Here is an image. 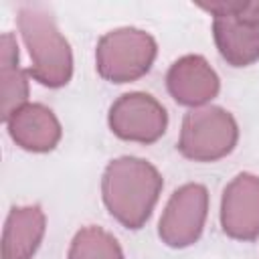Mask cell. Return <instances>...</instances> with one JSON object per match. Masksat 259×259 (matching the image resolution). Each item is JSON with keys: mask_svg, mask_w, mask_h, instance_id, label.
<instances>
[{"mask_svg": "<svg viewBox=\"0 0 259 259\" xmlns=\"http://www.w3.org/2000/svg\"><path fill=\"white\" fill-rule=\"evenodd\" d=\"M42 235L45 212L40 206H14L2 229V259H32Z\"/></svg>", "mask_w": 259, "mask_h": 259, "instance_id": "10", "label": "cell"}, {"mask_svg": "<svg viewBox=\"0 0 259 259\" xmlns=\"http://www.w3.org/2000/svg\"><path fill=\"white\" fill-rule=\"evenodd\" d=\"M156 57L154 38L136 28L105 34L97 45V71L111 83H127L150 71Z\"/></svg>", "mask_w": 259, "mask_h": 259, "instance_id": "3", "label": "cell"}, {"mask_svg": "<svg viewBox=\"0 0 259 259\" xmlns=\"http://www.w3.org/2000/svg\"><path fill=\"white\" fill-rule=\"evenodd\" d=\"M214 40L233 67H245L259 59V26L247 24L233 14L214 16Z\"/></svg>", "mask_w": 259, "mask_h": 259, "instance_id": "11", "label": "cell"}, {"mask_svg": "<svg viewBox=\"0 0 259 259\" xmlns=\"http://www.w3.org/2000/svg\"><path fill=\"white\" fill-rule=\"evenodd\" d=\"M69 259H123V253L113 235L99 227H85L75 235Z\"/></svg>", "mask_w": 259, "mask_h": 259, "instance_id": "13", "label": "cell"}, {"mask_svg": "<svg viewBox=\"0 0 259 259\" xmlns=\"http://www.w3.org/2000/svg\"><path fill=\"white\" fill-rule=\"evenodd\" d=\"M208 208V194L202 184H184L178 188L160 219V237L170 247L192 245L204 227Z\"/></svg>", "mask_w": 259, "mask_h": 259, "instance_id": "5", "label": "cell"}, {"mask_svg": "<svg viewBox=\"0 0 259 259\" xmlns=\"http://www.w3.org/2000/svg\"><path fill=\"white\" fill-rule=\"evenodd\" d=\"M4 123L12 142L28 152H49L61 140V123L42 103L22 105Z\"/></svg>", "mask_w": 259, "mask_h": 259, "instance_id": "8", "label": "cell"}, {"mask_svg": "<svg viewBox=\"0 0 259 259\" xmlns=\"http://www.w3.org/2000/svg\"><path fill=\"white\" fill-rule=\"evenodd\" d=\"M168 91L170 95L190 107H198L210 101L219 93V77L210 69V65L198 57L188 55L178 59L168 71Z\"/></svg>", "mask_w": 259, "mask_h": 259, "instance_id": "9", "label": "cell"}, {"mask_svg": "<svg viewBox=\"0 0 259 259\" xmlns=\"http://www.w3.org/2000/svg\"><path fill=\"white\" fill-rule=\"evenodd\" d=\"M18 28L30 55L28 73L32 79L45 87L67 85L73 73V57L51 12L38 4H26L18 10Z\"/></svg>", "mask_w": 259, "mask_h": 259, "instance_id": "2", "label": "cell"}, {"mask_svg": "<svg viewBox=\"0 0 259 259\" xmlns=\"http://www.w3.org/2000/svg\"><path fill=\"white\" fill-rule=\"evenodd\" d=\"M0 81H2V121H6L16 109L26 105L28 79L18 67V45L12 32H4L0 38Z\"/></svg>", "mask_w": 259, "mask_h": 259, "instance_id": "12", "label": "cell"}, {"mask_svg": "<svg viewBox=\"0 0 259 259\" xmlns=\"http://www.w3.org/2000/svg\"><path fill=\"white\" fill-rule=\"evenodd\" d=\"M214 14H233L239 20L259 26V2H243V4H210L204 6Z\"/></svg>", "mask_w": 259, "mask_h": 259, "instance_id": "14", "label": "cell"}, {"mask_svg": "<svg viewBox=\"0 0 259 259\" xmlns=\"http://www.w3.org/2000/svg\"><path fill=\"white\" fill-rule=\"evenodd\" d=\"M166 125V109L148 93H125L109 109V127L121 140L152 144Z\"/></svg>", "mask_w": 259, "mask_h": 259, "instance_id": "6", "label": "cell"}, {"mask_svg": "<svg viewBox=\"0 0 259 259\" xmlns=\"http://www.w3.org/2000/svg\"><path fill=\"white\" fill-rule=\"evenodd\" d=\"M160 172L142 158L113 160L103 174V202L111 217L127 229H140L152 214L162 190Z\"/></svg>", "mask_w": 259, "mask_h": 259, "instance_id": "1", "label": "cell"}, {"mask_svg": "<svg viewBox=\"0 0 259 259\" xmlns=\"http://www.w3.org/2000/svg\"><path fill=\"white\" fill-rule=\"evenodd\" d=\"M237 123L221 107H200L186 113L178 150L196 162H212L227 156L237 144Z\"/></svg>", "mask_w": 259, "mask_h": 259, "instance_id": "4", "label": "cell"}, {"mask_svg": "<svg viewBox=\"0 0 259 259\" xmlns=\"http://www.w3.org/2000/svg\"><path fill=\"white\" fill-rule=\"evenodd\" d=\"M221 225L233 239L251 241L259 235V176L239 174L225 188Z\"/></svg>", "mask_w": 259, "mask_h": 259, "instance_id": "7", "label": "cell"}]
</instances>
